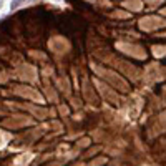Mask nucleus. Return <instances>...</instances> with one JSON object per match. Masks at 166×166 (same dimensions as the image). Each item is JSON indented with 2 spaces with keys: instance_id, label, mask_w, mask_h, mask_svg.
Returning <instances> with one entry per match:
<instances>
[{
  "instance_id": "2",
  "label": "nucleus",
  "mask_w": 166,
  "mask_h": 166,
  "mask_svg": "<svg viewBox=\"0 0 166 166\" xmlns=\"http://www.w3.org/2000/svg\"><path fill=\"white\" fill-rule=\"evenodd\" d=\"M0 8H2V0H0Z\"/></svg>"
},
{
  "instance_id": "1",
  "label": "nucleus",
  "mask_w": 166,
  "mask_h": 166,
  "mask_svg": "<svg viewBox=\"0 0 166 166\" xmlns=\"http://www.w3.org/2000/svg\"><path fill=\"white\" fill-rule=\"evenodd\" d=\"M23 2H25V0H13V2L10 4V10H17V8L20 7V5L23 4Z\"/></svg>"
}]
</instances>
